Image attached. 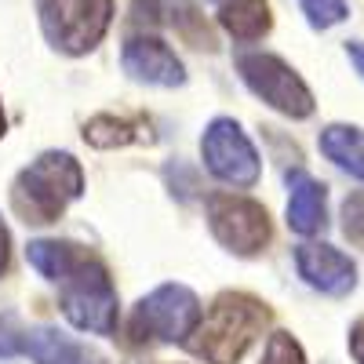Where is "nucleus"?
I'll return each instance as SVG.
<instances>
[{
  "label": "nucleus",
  "instance_id": "nucleus-1",
  "mask_svg": "<svg viewBox=\"0 0 364 364\" xmlns=\"http://www.w3.org/2000/svg\"><path fill=\"white\" fill-rule=\"evenodd\" d=\"M269 324V310L255 295L226 291L200 314L197 328L186 336V350L208 364H237Z\"/></svg>",
  "mask_w": 364,
  "mask_h": 364
},
{
  "label": "nucleus",
  "instance_id": "nucleus-2",
  "mask_svg": "<svg viewBox=\"0 0 364 364\" xmlns=\"http://www.w3.org/2000/svg\"><path fill=\"white\" fill-rule=\"evenodd\" d=\"M84 193V171L70 154H41L29 168L18 171L11 186V204L22 215V223H55Z\"/></svg>",
  "mask_w": 364,
  "mask_h": 364
},
{
  "label": "nucleus",
  "instance_id": "nucleus-3",
  "mask_svg": "<svg viewBox=\"0 0 364 364\" xmlns=\"http://www.w3.org/2000/svg\"><path fill=\"white\" fill-rule=\"evenodd\" d=\"M55 284L58 306L77 331H91V336H113L117 331V288L95 252L84 248Z\"/></svg>",
  "mask_w": 364,
  "mask_h": 364
},
{
  "label": "nucleus",
  "instance_id": "nucleus-4",
  "mask_svg": "<svg viewBox=\"0 0 364 364\" xmlns=\"http://www.w3.org/2000/svg\"><path fill=\"white\" fill-rule=\"evenodd\" d=\"M200 299L186 284H161L139 306L128 321V339L135 346L142 343H186V336L200 321Z\"/></svg>",
  "mask_w": 364,
  "mask_h": 364
},
{
  "label": "nucleus",
  "instance_id": "nucleus-5",
  "mask_svg": "<svg viewBox=\"0 0 364 364\" xmlns=\"http://www.w3.org/2000/svg\"><path fill=\"white\" fill-rule=\"evenodd\" d=\"M237 73L255 95L291 120H306L314 113V91L302 80L281 55L269 51H245L237 58Z\"/></svg>",
  "mask_w": 364,
  "mask_h": 364
},
{
  "label": "nucleus",
  "instance_id": "nucleus-6",
  "mask_svg": "<svg viewBox=\"0 0 364 364\" xmlns=\"http://www.w3.org/2000/svg\"><path fill=\"white\" fill-rule=\"evenodd\" d=\"M44 37L66 55L91 51L113 22V0H37Z\"/></svg>",
  "mask_w": 364,
  "mask_h": 364
},
{
  "label": "nucleus",
  "instance_id": "nucleus-7",
  "mask_svg": "<svg viewBox=\"0 0 364 364\" xmlns=\"http://www.w3.org/2000/svg\"><path fill=\"white\" fill-rule=\"evenodd\" d=\"M208 230L233 255H259L269 245V215L266 208L240 193H211L204 200Z\"/></svg>",
  "mask_w": 364,
  "mask_h": 364
},
{
  "label": "nucleus",
  "instance_id": "nucleus-8",
  "mask_svg": "<svg viewBox=\"0 0 364 364\" xmlns=\"http://www.w3.org/2000/svg\"><path fill=\"white\" fill-rule=\"evenodd\" d=\"M200 157H204V168L215 175L219 182L233 186V190L255 186L259 171H262L252 139L245 135V128H240L233 117H215V120L204 128Z\"/></svg>",
  "mask_w": 364,
  "mask_h": 364
},
{
  "label": "nucleus",
  "instance_id": "nucleus-9",
  "mask_svg": "<svg viewBox=\"0 0 364 364\" xmlns=\"http://www.w3.org/2000/svg\"><path fill=\"white\" fill-rule=\"evenodd\" d=\"M295 269L299 277L306 281L310 288H317L321 295H350L357 288V262L324 245V240H310V245H299L295 248Z\"/></svg>",
  "mask_w": 364,
  "mask_h": 364
},
{
  "label": "nucleus",
  "instance_id": "nucleus-10",
  "mask_svg": "<svg viewBox=\"0 0 364 364\" xmlns=\"http://www.w3.org/2000/svg\"><path fill=\"white\" fill-rule=\"evenodd\" d=\"M120 66L124 73L139 84H154V87H175L186 80V66L182 58L157 37H132L120 51Z\"/></svg>",
  "mask_w": 364,
  "mask_h": 364
},
{
  "label": "nucleus",
  "instance_id": "nucleus-11",
  "mask_svg": "<svg viewBox=\"0 0 364 364\" xmlns=\"http://www.w3.org/2000/svg\"><path fill=\"white\" fill-rule=\"evenodd\" d=\"M288 230L299 237H314L324 230V200H328V186L317 182L306 171L288 175Z\"/></svg>",
  "mask_w": 364,
  "mask_h": 364
},
{
  "label": "nucleus",
  "instance_id": "nucleus-12",
  "mask_svg": "<svg viewBox=\"0 0 364 364\" xmlns=\"http://www.w3.org/2000/svg\"><path fill=\"white\" fill-rule=\"evenodd\" d=\"M22 350L37 364H109V357H102L99 350H91L87 343L66 336L58 328H33Z\"/></svg>",
  "mask_w": 364,
  "mask_h": 364
},
{
  "label": "nucleus",
  "instance_id": "nucleus-13",
  "mask_svg": "<svg viewBox=\"0 0 364 364\" xmlns=\"http://www.w3.org/2000/svg\"><path fill=\"white\" fill-rule=\"evenodd\" d=\"M321 154L339 164L343 171H350L353 178L364 182V128H350V124H328L321 132Z\"/></svg>",
  "mask_w": 364,
  "mask_h": 364
},
{
  "label": "nucleus",
  "instance_id": "nucleus-14",
  "mask_svg": "<svg viewBox=\"0 0 364 364\" xmlns=\"http://www.w3.org/2000/svg\"><path fill=\"white\" fill-rule=\"evenodd\" d=\"M219 22L233 41L252 44L269 29V4L266 0H223Z\"/></svg>",
  "mask_w": 364,
  "mask_h": 364
},
{
  "label": "nucleus",
  "instance_id": "nucleus-15",
  "mask_svg": "<svg viewBox=\"0 0 364 364\" xmlns=\"http://www.w3.org/2000/svg\"><path fill=\"white\" fill-rule=\"evenodd\" d=\"M84 139L95 149H113V146H132V142H149V128L139 124V120H124V117H95L87 120Z\"/></svg>",
  "mask_w": 364,
  "mask_h": 364
},
{
  "label": "nucleus",
  "instance_id": "nucleus-16",
  "mask_svg": "<svg viewBox=\"0 0 364 364\" xmlns=\"http://www.w3.org/2000/svg\"><path fill=\"white\" fill-rule=\"evenodd\" d=\"M80 252H84V248L73 245V240H29L26 259H29V266H33L41 277L58 281V277H63V273L73 266V259H77Z\"/></svg>",
  "mask_w": 364,
  "mask_h": 364
},
{
  "label": "nucleus",
  "instance_id": "nucleus-17",
  "mask_svg": "<svg viewBox=\"0 0 364 364\" xmlns=\"http://www.w3.org/2000/svg\"><path fill=\"white\" fill-rule=\"evenodd\" d=\"M299 4H302V15L310 18L314 29H331L350 15L346 0H299Z\"/></svg>",
  "mask_w": 364,
  "mask_h": 364
},
{
  "label": "nucleus",
  "instance_id": "nucleus-18",
  "mask_svg": "<svg viewBox=\"0 0 364 364\" xmlns=\"http://www.w3.org/2000/svg\"><path fill=\"white\" fill-rule=\"evenodd\" d=\"M262 364H306V353H302V346L288 336V331H273L266 339Z\"/></svg>",
  "mask_w": 364,
  "mask_h": 364
},
{
  "label": "nucleus",
  "instance_id": "nucleus-19",
  "mask_svg": "<svg viewBox=\"0 0 364 364\" xmlns=\"http://www.w3.org/2000/svg\"><path fill=\"white\" fill-rule=\"evenodd\" d=\"M343 233L364 248V190L343 200Z\"/></svg>",
  "mask_w": 364,
  "mask_h": 364
},
{
  "label": "nucleus",
  "instance_id": "nucleus-20",
  "mask_svg": "<svg viewBox=\"0 0 364 364\" xmlns=\"http://www.w3.org/2000/svg\"><path fill=\"white\" fill-rule=\"evenodd\" d=\"M350 353H353L357 364H364V317L350 328Z\"/></svg>",
  "mask_w": 364,
  "mask_h": 364
},
{
  "label": "nucleus",
  "instance_id": "nucleus-21",
  "mask_svg": "<svg viewBox=\"0 0 364 364\" xmlns=\"http://www.w3.org/2000/svg\"><path fill=\"white\" fill-rule=\"evenodd\" d=\"M8 259H11V237H8L4 219H0V277H4V269H8Z\"/></svg>",
  "mask_w": 364,
  "mask_h": 364
},
{
  "label": "nucleus",
  "instance_id": "nucleus-22",
  "mask_svg": "<svg viewBox=\"0 0 364 364\" xmlns=\"http://www.w3.org/2000/svg\"><path fill=\"white\" fill-rule=\"evenodd\" d=\"M346 55H350L353 70L364 77V44H360V41H346Z\"/></svg>",
  "mask_w": 364,
  "mask_h": 364
},
{
  "label": "nucleus",
  "instance_id": "nucleus-23",
  "mask_svg": "<svg viewBox=\"0 0 364 364\" xmlns=\"http://www.w3.org/2000/svg\"><path fill=\"white\" fill-rule=\"evenodd\" d=\"M11 353H18V343L8 336V331H0V357H11Z\"/></svg>",
  "mask_w": 364,
  "mask_h": 364
},
{
  "label": "nucleus",
  "instance_id": "nucleus-24",
  "mask_svg": "<svg viewBox=\"0 0 364 364\" xmlns=\"http://www.w3.org/2000/svg\"><path fill=\"white\" fill-rule=\"evenodd\" d=\"M0 135H4V109H0Z\"/></svg>",
  "mask_w": 364,
  "mask_h": 364
},
{
  "label": "nucleus",
  "instance_id": "nucleus-25",
  "mask_svg": "<svg viewBox=\"0 0 364 364\" xmlns=\"http://www.w3.org/2000/svg\"><path fill=\"white\" fill-rule=\"evenodd\" d=\"M149 364H168V360H149Z\"/></svg>",
  "mask_w": 364,
  "mask_h": 364
},
{
  "label": "nucleus",
  "instance_id": "nucleus-26",
  "mask_svg": "<svg viewBox=\"0 0 364 364\" xmlns=\"http://www.w3.org/2000/svg\"><path fill=\"white\" fill-rule=\"evenodd\" d=\"M219 4H223V0H219Z\"/></svg>",
  "mask_w": 364,
  "mask_h": 364
}]
</instances>
